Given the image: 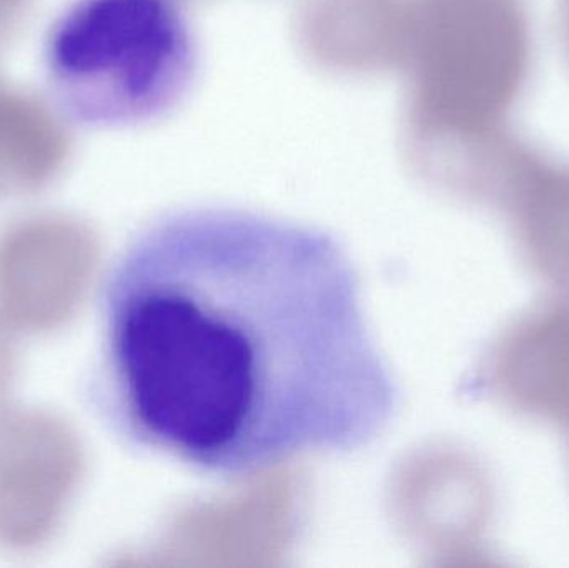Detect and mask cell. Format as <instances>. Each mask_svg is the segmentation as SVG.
<instances>
[{
	"label": "cell",
	"instance_id": "cell-1",
	"mask_svg": "<svg viewBox=\"0 0 569 568\" xmlns=\"http://www.w3.org/2000/svg\"><path fill=\"white\" fill-rule=\"evenodd\" d=\"M100 316L110 419L200 472L358 452L397 416L360 273L317 227L226 207L167 213L110 267Z\"/></svg>",
	"mask_w": 569,
	"mask_h": 568
},
{
	"label": "cell",
	"instance_id": "cell-2",
	"mask_svg": "<svg viewBox=\"0 0 569 568\" xmlns=\"http://www.w3.org/2000/svg\"><path fill=\"white\" fill-rule=\"evenodd\" d=\"M197 66L179 0H72L43 43V72L60 112L89 129L159 119L182 100Z\"/></svg>",
	"mask_w": 569,
	"mask_h": 568
},
{
	"label": "cell",
	"instance_id": "cell-3",
	"mask_svg": "<svg viewBox=\"0 0 569 568\" xmlns=\"http://www.w3.org/2000/svg\"><path fill=\"white\" fill-rule=\"evenodd\" d=\"M438 53L440 109L468 132L503 120L528 70L530 37L517 0H445Z\"/></svg>",
	"mask_w": 569,
	"mask_h": 568
},
{
	"label": "cell",
	"instance_id": "cell-4",
	"mask_svg": "<svg viewBox=\"0 0 569 568\" xmlns=\"http://www.w3.org/2000/svg\"><path fill=\"white\" fill-rule=\"evenodd\" d=\"M498 393L569 429V299L521 320L498 346Z\"/></svg>",
	"mask_w": 569,
	"mask_h": 568
},
{
	"label": "cell",
	"instance_id": "cell-5",
	"mask_svg": "<svg viewBox=\"0 0 569 568\" xmlns=\"http://www.w3.org/2000/svg\"><path fill=\"white\" fill-rule=\"evenodd\" d=\"M508 196L528 260L569 289V169L523 163Z\"/></svg>",
	"mask_w": 569,
	"mask_h": 568
}]
</instances>
